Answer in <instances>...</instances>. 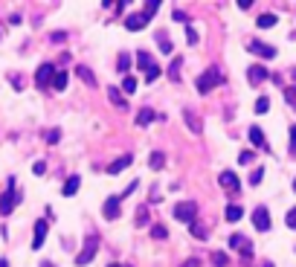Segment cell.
<instances>
[{
  "label": "cell",
  "mask_w": 296,
  "mask_h": 267,
  "mask_svg": "<svg viewBox=\"0 0 296 267\" xmlns=\"http://www.w3.org/2000/svg\"><path fill=\"white\" fill-rule=\"evenodd\" d=\"M148 21H151V15H148V12H136V15H128V18H125V29H128V32H139V29H142Z\"/></svg>",
  "instance_id": "obj_5"
},
{
  "label": "cell",
  "mask_w": 296,
  "mask_h": 267,
  "mask_svg": "<svg viewBox=\"0 0 296 267\" xmlns=\"http://www.w3.org/2000/svg\"><path fill=\"white\" fill-rule=\"evenodd\" d=\"M273 24H276V15H270V12L259 18V27H262V29H267V27H273Z\"/></svg>",
  "instance_id": "obj_28"
},
{
  "label": "cell",
  "mask_w": 296,
  "mask_h": 267,
  "mask_svg": "<svg viewBox=\"0 0 296 267\" xmlns=\"http://www.w3.org/2000/svg\"><path fill=\"white\" fill-rule=\"evenodd\" d=\"M157 41H160V47H163L165 53H171V41H168V35L160 32V35H157Z\"/></svg>",
  "instance_id": "obj_33"
},
{
  "label": "cell",
  "mask_w": 296,
  "mask_h": 267,
  "mask_svg": "<svg viewBox=\"0 0 296 267\" xmlns=\"http://www.w3.org/2000/svg\"><path fill=\"white\" fill-rule=\"evenodd\" d=\"M168 79H171V81H180V58L171 61V67H168Z\"/></svg>",
  "instance_id": "obj_24"
},
{
  "label": "cell",
  "mask_w": 296,
  "mask_h": 267,
  "mask_svg": "<svg viewBox=\"0 0 296 267\" xmlns=\"http://www.w3.org/2000/svg\"><path fill=\"white\" fill-rule=\"evenodd\" d=\"M122 90H125V93H134V90H136V79H134V76H128V79L122 81Z\"/></svg>",
  "instance_id": "obj_30"
},
{
  "label": "cell",
  "mask_w": 296,
  "mask_h": 267,
  "mask_svg": "<svg viewBox=\"0 0 296 267\" xmlns=\"http://www.w3.org/2000/svg\"><path fill=\"white\" fill-rule=\"evenodd\" d=\"M0 267H9V265H6V259H0Z\"/></svg>",
  "instance_id": "obj_46"
},
{
  "label": "cell",
  "mask_w": 296,
  "mask_h": 267,
  "mask_svg": "<svg viewBox=\"0 0 296 267\" xmlns=\"http://www.w3.org/2000/svg\"><path fill=\"white\" fill-rule=\"evenodd\" d=\"M108 96H110V102H113L116 107H125V105H128V102L122 99V93H119L116 87H108Z\"/></svg>",
  "instance_id": "obj_23"
},
{
  "label": "cell",
  "mask_w": 296,
  "mask_h": 267,
  "mask_svg": "<svg viewBox=\"0 0 296 267\" xmlns=\"http://www.w3.org/2000/svg\"><path fill=\"white\" fill-rule=\"evenodd\" d=\"M218 84H224V76H221L218 67H212V70H206V73L197 79V93H209V90L218 87Z\"/></svg>",
  "instance_id": "obj_2"
},
{
  "label": "cell",
  "mask_w": 296,
  "mask_h": 267,
  "mask_svg": "<svg viewBox=\"0 0 296 267\" xmlns=\"http://www.w3.org/2000/svg\"><path fill=\"white\" fill-rule=\"evenodd\" d=\"M253 227H256L259 233H267V230H270V212H267L264 206H259V209L253 212Z\"/></svg>",
  "instance_id": "obj_7"
},
{
  "label": "cell",
  "mask_w": 296,
  "mask_h": 267,
  "mask_svg": "<svg viewBox=\"0 0 296 267\" xmlns=\"http://www.w3.org/2000/svg\"><path fill=\"white\" fill-rule=\"evenodd\" d=\"M76 73L81 76V81H84V84H93V87H96V76H93L87 67H76Z\"/></svg>",
  "instance_id": "obj_20"
},
{
  "label": "cell",
  "mask_w": 296,
  "mask_h": 267,
  "mask_svg": "<svg viewBox=\"0 0 296 267\" xmlns=\"http://www.w3.org/2000/svg\"><path fill=\"white\" fill-rule=\"evenodd\" d=\"M189 227H192V235H195V238H206V230H203V227H200V224H189Z\"/></svg>",
  "instance_id": "obj_32"
},
{
  "label": "cell",
  "mask_w": 296,
  "mask_h": 267,
  "mask_svg": "<svg viewBox=\"0 0 296 267\" xmlns=\"http://www.w3.org/2000/svg\"><path fill=\"white\" fill-rule=\"evenodd\" d=\"M250 53H256L259 58H273L276 55V50L270 44H264V41H250Z\"/></svg>",
  "instance_id": "obj_9"
},
{
  "label": "cell",
  "mask_w": 296,
  "mask_h": 267,
  "mask_svg": "<svg viewBox=\"0 0 296 267\" xmlns=\"http://www.w3.org/2000/svg\"><path fill=\"white\" fill-rule=\"evenodd\" d=\"M136 67H139V70H145V73H151L157 64L151 61V55H148V53H142V50H139V53H136Z\"/></svg>",
  "instance_id": "obj_15"
},
{
  "label": "cell",
  "mask_w": 296,
  "mask_h": 267,
  "mask_svg": "<svg viewBox=\"0 0 296 267\" xmlns=\"http://www.w3.org/2000/svg\"><path fill=\"white\" fill-rule=\"evenodd\" d=\"M183 119L189 122V128H192V131H195V134H200V119H197V113H195V110H189V107H183Z\"/></svg>",
  "instance_id": "obj_17"
},
{
  "label": "cell",
  "mask_w": 296,
  "mask_h": 267,
  "mask_svg": "<svg viewBox=\"0 0 296 267\" xmlns=\"http://www.w3.org/2000/svg\"><path fill=\"white\" fill-rule=\"evenodd\" d=\"M119 198H108L105 200V206H102V215L108 218V221H113V218H119Z\"/></svg>",
  "instance_id": "obj_10"
},
{
  "label": "cell",
  "mask_w": 296,
  "mask_h": 267,
  "mask_svg": "<svg viewBox=\"0 0 296 267\" xmlns=\"http://www.w3.org/2000/svg\"><path fill=\"white\" fill-rule=\"evenodd\" d=\"M116 67H119V70H122V73H125V70H128V67H131V55H125V53H122V55H119V58H116Z\"/></svg>",
  "instance_id": "obj_29"
},
{
  "label": "cell",
  "mask_w": 296,
  "mask_h": 267,
  "mask_svg": "<svg viewBox=\"0 0 296 267\" xmlns=\"http://www.w3.org/2000/svg\"><path fill=\"white\" fill-rule=\"evenodd\" d=\"M291 157H296V125L291 128Z\"/></svg>",
  "instance_id": "obj_39"
},
{
  "label": "cell",
  "mask_w": 296,
  "mask_h": 267,
  "mask_svg": "<svg viewBox=\"0 0 296 267\" xmlns=\"http://www.w3.org/2000/svg\"><path fill=\"white\" fill-rule=\"evenodd\" d=\"M288 102H296V87L294 90H288Z\"/></svg>",
  "instance_id": "obj_43"
},
{
  "label": "cell",
  "mask_w": 296,
  "mask_h": 267,
  "mask_svg": "<svg viewBox=\"0 0 296 267\" xmlns=\"http://www.w3.org/2000/svg\"><path fill=\"white\" fill-rule=\"evenodd\" d=\"M44 238H47V221L41 218V221L35 224V238H32V247H35V250H41V247H44Z\"/></svg>",
  "instance_id": "obj_12"
},
{
  "label": "cell",
  "mask_w": 296,
  "mask_h": 267,
  "mask_svg": "<svg viewBox=\"0 0 296 267\" xmlns=\"http://www.w3.org/2000/svg\"><path fill=\"white\" fill-rule=\"evenodd\" d=\"M79 186H81V180H79V177L73 174V177H70V180L64 183V192H61V195H64V198H73V195L79 192Z\"/></svg>",
  "instance_id": "obj_18"
},
{
  "label": "cell",
  "mask_w": 296,
  "mask_h": 267,
  "mask_svg": "<svg viewBox=\"0 0 296 267\" xmlns=\"http://www.w3.org/2000/svg\"><path fill=\"white\" fill-rule=\"evenodd\" d=\"M96 250H99V235H96V233H90L87 238H84V247H81V253L76 256V265H79V267L90 265V259L96 256Z\"/></svg>",
  "instance_id": "obj_3"
},
{
  "label": "cell",
  "mask_w": 296,
  "mask_h": 267,
  "mask_svg": "<svg viewBox=\"0 0 296 267\" xmlns=\"http://www.w3.org/2000/svg\"><path fill=\"white\" fill-rule=\"evenodd\" d=\"M136 224H139V227H148V209H145V206L136 209Z\"/></svg>",
  "instance_id": "obj_27"
},
{
  "label": "cell",
  "mask_w": 296,
  "mask_h": 267,
  "mask_svg": "<svg viewBox=\"0 0 296 267\" xmlns=\"http://www.w3.org/2000/svg\"><path fill=\"white\" fill-rule=\"evenodd\" d=\"M157 119V113L151 110V107H139V113H136V125H151Z\"/></svg>",
  "instance_id": "obj_14"
},
{
  "label": "cell",
  "mask_w": 296,
  "mask_h": 267,
  "mask_svg": "<svg viewBox=\"0 0 296 267\" xmlns=\"http://www.w3.org/2000/svg\"><path fill=\"white\" fill-rule=\"evenodd\" d=\"M58 139H61V131H58V128L47 131V142H58Z\"/></svg>",
  "instance_id": "obj_36"
},
{
  "label": "cell",
  "mask_w": 296,
  "mask_h": 267,
  "mask_svg": "<svg viewBox=\"0 0 296 267\" xmlns=\"http://www.w3.org/2000/svg\"><path fill=\"white\" fill-rule=\"evenodd\" d=\"M294 189H296V180H294Z\"/></svg>",
  "instance_id": "obj_48"
},
{
  "label": "cell",
  "mask_w": 296,
  "mask_h": 267,
  "mask_svg": "<svg viewBox=\"0 0 296 267\" xmlns=\"http://www.w3.org/2000/svg\"><path fill=\"white\" fill-rule=\"evenodd\" d=\"M163 163H165L163 151H154V154H151V157H148V166L154 168V171H160V168H163Z\"/></svg>",
  "instance_id": "obj_21"
},
{
  "label": "cell",
  "mask_w": 296,
  "mask_h": 267,
  "mask_svg": "<svg viewBox=\"0 0 296 267\" xmlns=\"http://www.w3.org/2000/svg\"><path fill=\"white\" fill-rule=\"evenodd\" d=\"M212 265H215V267H227V265H230L227 253H212Z\"/></svg>",
  "instance_id": "obj_26"
},
{
  "label": "cell",
  "mask_w": 296,
  "mask_h": 267,
  "mask_svg": "<svg viewBox=\"0 0 296 267\" xmlns=\"http://www.w3.org/2000/svg\"><path fill=\"white\" fill-rule=\"evenodd\" d=\"M35 174H38V177H41V174H44V171H47V163H41V160H38V163H35V168H32Z\"/></svg>",
  "instance_id": "obj_40"
},
{
  "label": "cell",
  "mask_w": 296,
  "mask_h": 267,
  "mask_svg": "<svg viewBox=\"0 0 296 267\" xmlns=\"http://www.w3.org/2000/svg\"><path fill=\"white\" fill-rule=\"evenodd\" d=\"M253 160V154L250 151H241V157H238V163H250Z\"/></svg>",
  "instance_id": "obj_41"
},
{
  "label": "cell",
  "mask_w": 296,
  "mask_h": 267,
  "mask_svg": "<svg viewBox=\"0 0 296 267\" xmlns=\"http://www.w3.org/2000/svg\"><path fill=\"white\" fill-rule=\"evenodd\" d=\"M183 267H197V262H195V259H192V262H186V265H183Z\"/></svg>",
  "instance_id": "obj_44"
},
{
  "label": "cell",
  "mask_w": 296,
  "mask_h": 267,
  "mask_svg": "<svg viewBox=\"0 0 296 267\" xmlns=\"http://www.w3.org/2000/svg\"><path fill=\"white\" fill-rule=\"evenodd\" d=\"M270 110V99H259L256 102V113H267Z\"/></svg>",
  "instance_id": "obj_31"
},
{
  "label": "cell",
  "mask_w": 296,
  "mask_h": 267,
  "mask_svg": "<svg viewBox=\"0 0 296 267\" xmlns=\"http://www.w3.org/2000/svg\"><path fill=\"white\" fill-rule=\"evenodd\" d=\"M247 79H250V84H262L264 79H267V70L259 64H253L250 70H247Z\"/></svg>",
  "instance_id": "obj_13"
},
{
  "label": "cell",
  "mask_w": 296,
  "mask_h": 267,
  "mask_svg": "<svg viewBox=\"0 0 296 267\" xmlns=\"http://www.w3.org/2000/svg\"><path fill=\"white\" fill-rule=\"evenodd\" d=\"M186 35H189V44H197V32H195V29H186Z\"/></svg>",
  "instance_id": "obj_42"
},
{
  "label": "cell",
  "mask_w": 296,
  "mask_h": 267,
  "mask_svg": "<svg viewBox=\"0 0 296 267\" xmlns=\"http://www.w3.org/2000/svg\"><path fill=\"white\" fill-rule=\"evenodd\" d=\"M131 163H134V157H131V154H122L119 160H113V163L108 166V174H119V171H125V168L131 166Z\"/></svg>",
  "instance_id": "obj_11"
},
{
  "label": "cell",
  "mask_w": 296,
  "mask_h": 267,
  "mask_svg": "<svg viewBox=\"0 0 296 267\" xmlns=\"http://www.w3.org/2000/svg\"><path fill=\"white\" fill-rule=\"evenodd\" d=\"M285 224H288L291 230H296V206H294V209H291V212H288V218H285Z\"/></svg>",
  "instance_id": "obj_35"
},
{
  "label": "cell",
  "mask_w": 296,
  "mask_h": 267,
  "mask_svg": "<svg viewBox=\"0 0 296 267\" xmlns=\"http://www.w3.org/2000/svg\"><path fill=\"white\" fill-rule=\"evenodd\" d=\"M18 200H21V192L15 189V177H9L6 180V192H0V215H12Z\"/></svg>",
  "instance_id": "obj_1"
},
{
  "label": "cell",
  "mask_w": 296,
  "mask_h": 267,
  "mask_svg": "<svg viewBox=\"0 0 296 267\" xmlns=\"http://www.w3.org/2000/svg\"><path fill=\"white\" fill-rule=\"evenodd\" d=\"M41 267H53V265H47V262H41Z\"/></svg>",
  "instance_id": "obj_47"
},
{
  "label": "cell",
  "mask_w": 296,
  "mask_h": 267,
  "mask_svg": "<svg viewBox=\"0 0 296 267\" xmlns=\"http://www.w3.org/2000/svg\"><path fill=\"white\" fill-rule=\"evenodd\" d=\"M53 76H55V67L41 64L38 67V73H35V84H38V87H47V84H53Z\"/></svg>",
  "instance_id": "obj_6"
},
{
  "label": "cell",
  "mask_w": 296,
  "mask_h": 267,
  "mask_svg": "<svg viewBox=\"0 0 296 267\" xmlns=\"http://www.w3.org/2000/svg\"><path fill=\"white\" fill-rule=\"evenodd\" d=\"M151 235H154L157 241H165V238H168V230H165L163 224H154V227H151Z\"/></svg>",
  "instance_id": "obj_25"
},
{
  "label": "cell",
  "mask_w": 296,
  "mask_h": 267,
  "mask_svg": "<svg viewBox=\"0 0 296 267\" xmlns=\"http://www.w3.org/2000/svg\"><path fill=\"white\" fill-rule=\"evenodd\" d=\"M291 79H294V81H296V67H294V70H291Z\"/></svg>",
  "instance_id": "obj_45"
},
{
  "label": "cell",
  "mask_w": 296,
  "mask_h": 267,
  "mask_svg": "<svg viewBox=\"0 0 296 267\" xmlns=\"http://www.w3.org/2000/svg\"><path fill=\"white\" fill-rule=\"evenodd\" d=\"M218 183H221L224 189H230V192H238V189H241V180H238V174H235V171H221Z\"/></svg>",
  "instance_id": "obj_8"
},
{
  "label": "cell",
  "mask_w": 296,
  "mask_h": 267,
  "mask_svg": "<svg viewBox=\"0 0 296 267\" xmlns=\"http://www.w3.org/2000/svg\"><path fill=\"white\" fill-rule=\"evenodd\" d=\"M224 215H227V221H232V224H235V221H241V215H244V212H241V206H235V203H230Z\"/></svg>",
  "instance_id": "obj_22"
},
{
  "label": "cell",
  "mask_w": 296,
  "mask_h": 267,
  "mask_svg": "<svg viewBox=\"0 0 296 267\" xmlns=\"http://www.w3.org/2000/svg\"><path fill=\"white\" fill-rule=\"evenodd\" d=\"M67 76H70L67 70H55V76H53V87L55 90H64L67 87Z\"/></svg>",
  "instance_id": "obj_19"
},
{
  "label": "cell",
  "mask_w": 296,
  "mask_h": 267,
  "mask_svg": "<svg viewBox=\"0 0 296 267\" xmlns=\"http://www.w3.org/2000/svg\"><path fill=\"white\" fill-rule=\"evenodd\" d=\"M157 9H160V3H157V0H148V3H145V12H148V15H154Z\"/></svg>",
  "instance_id": "obj_37"
},
{
  "label": "cell",
  "mask_w": 296,
  "mask_h": 267,
  "mask_svg": "<svg viewBox=\"0 0 296 267\" xmlns=\"http://www.w3.org/2000/svg\"><path fill=\"white\" fill-rule=\"evenodd\" d=\"M160 79V67H154L151 73H145V81H157Z\"/></svg>",
  "instance_id": "obj_38"
},
{
  "label": "cell",
  "mask_w": 296,
  "mask_h": 267,
  "mask_svg": "<svg viewBox=\"0 0 296 267\" xmlns=\"http://www.w3.org/2000/svg\"><path fill=\"white\" fill-rule=\"evenodd\" d=\"M262 177H264V171H262V168H253V174H250V183L256 186V183H262Z\"/></svg>",
  "instance_id": "obj_34"
},
{
  "label": "cell",
  "mask_w": 296,
  "mask_h": 267,
  "mask_svg": "<svg viewBox=\"0 0 296 267\" xmlns=\"http://www.w3.org/2000/svg\"><path fill=\"white\" fill-rule=\"evenodd\" d=\"M195 215H197L195 200H180V203L174 206V218L183 221V224H195Z\"/></svg>",
  "instance_id": "obj_4"
},
{
  "label": "cell",
  "mask_w": 296,
  "mask_h": 267,
  "mask_svg": "<svg viewBox=\"0 0 296 267\" xmlns=\"http://www.w3.org/2000/svg\"><path fill=\"white\" fill-rule=\"evenodd\" d=\"M110 267H119V265H110Z\"/></svg>",
  "instance_id": "obj_49"
},
{
  "label": "cell",
  "mask_w": 296,
  "mask_h": 267,
  "mask_svg": "<svg viewBox=\"0 0 296 267\" xmlns=\"http://www.w3.org/2000/svg\"><path fill=\"white\" fill-rule=\"evenodd\" d=\"M250 142H253L256 148H267V139H264V134H262L259 125H253V128H250Z\"/></svg>",
  "instance_id": "obj_16"
}]
</instances>
